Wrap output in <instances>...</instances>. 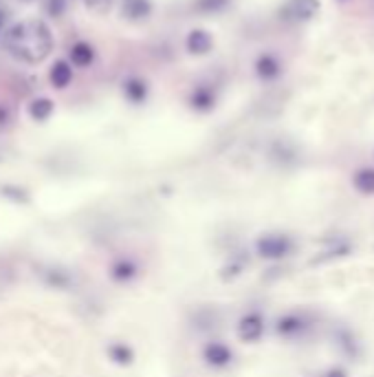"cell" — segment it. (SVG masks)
<instances>
[{"instance_id": "obj_26", "label": "cell", "mask_w": 374, "mask_h": 377, "mask_svg": "<svg viewBox=\"0 0 374 377\" xmlns=\"http://www.w3.org/2000/svg\"><path fill=\"white\" fill-rule=\"evenodd\" d=\"M84 5L93 14H106L113 5V0H84Z\"/></svg>"}, {"instance_id": "obj_6", "label": "cell", "mask_w": 374, "mask_h": 377, "mask_svg": "<svg viewBox=\"0 0 374 377\" xmlns=\"http://www.w3.org/2000/svg\"><path fill=\"white\" fill-rule=\"evenodd\" d=\"M216 102H218V93L212 84H196L192 91H189V97H187V104L192 111L196 113H209L216 109Z\"/></svg>"}, {"instance_id": "obj_17", "label": "cell", "mask_w": 374, "mask_h": 377, "mask_svg": "<svg viewBox=\"0 0 374 377\" xmlns=\"http://www.w3.org/2000/svg\"><path fill=\"white\" fill-rule=\"evenodd\" d=\"M53 111H56V104L48 97H36L33 102L29 104V115L36 121H46L48 117L53 115Z\"/></svg>"}, {"instance_id": "obj_8", "label": "cell", "mask_w": 374, "mask_h": 377, "mask_svg": "<svg viewBox=\"0 0 374 377\" xmlns=\"http://www.w3.org/2000/svg\"><path fill=\"white\" fill-rule=\"evenodd\" d=\"M108 273H110V278H113L115 283L126 285V283L135 281L137 276H139V265H137L133 258H128V256H121V258H115V261L110 263Z\"/></svg>"}, {"instance_id": "obj_12", "label": "cell", "mask_w": 374, "mask_h": 377, "mask_svg": "<svg viewBox=\"0 0 374 377\" xmlns=\"http://www.w3.org/2000/svg\"><path fill=\"white\" fill-rule=\"evenodd\" d=\"M121 89H123V97H126L130 104H135V106L145 104L147 93H150V89H147V82H145V80L135 78V75H133V78H126V80H123Z\"/></svg>"}, {"instance_id": "obj_23", "label": "cell", "mask_w": 374, "mask_h": 377, "mask_svg": "<svg viewBox=\"0 0 374 377\" xmlns=\"http://www.w3.org/2000/svg\"><path fill=\"white\" fill-rule=\"evenodd\" d=\"M46 14L51 18H62L66 14V0H46Z\"/></svg>"}, {"instance_id": "obj_20", "label": "cell", "mask_w": 374, "mask_h": 377, "mask_svg": "<svg viewBox=\"0 0 374 377\" xmlns=\"http://www.w3.org/2000/svg\"><path fill=\"white\" fill-rule=\"evenodd\" d=\"M232 5V0H194V11L203 16L220 14Z\"/></svg>"}, {"instance_id": "obj_10", "label": "cell", "mask_w": 374, "mask_h": 377, "mask_svg": "<svg viewBox=\"0 0 374 377\" xmlns=\"http://www.w3.org/2000/svg\"><path fill=\"white\" fill-rule=\"evenodd\" d=\"M254 69H256V75H258L262 82H273V80H278L280 75H282V62L276 56H273V54L258 56Z\"/></svg>"}, {"instance_id": "obj_13", "label": "cell", "mask_w": 374, "mask_h": 377, "mask_svg": "<svg viewBox=\"0 0 374 377\" xmlns=\"http://www.w3.org/2000/svg\"><path fill=\"white\" fill-rule=\"evenodd\" d=\"M335 342L339 346L341 353L348 358V360H357L359 353H361V346L355 338V333L350 329H346V326H341V329L335 331Z\"/></svg>"}, {"instance_id": "obj_28", "label": "cell", "mask_w": 374, "mask_h": 377, "mask_svg": "<svg viewBox=\"0 0 374 377\" xmlns=\"http://www.w3.org/2000/svg\"><path fill=\"white\" fill-rule=\"evenodd\" d=\"M323 377H348V373H346L343 368L335 366V368H331V371H326V373H323Z\"/></svg>"}, {"instance_id": "obj_9", "label": "cell", "mask_w": 374, "mask_h": 377, "mask_svg": "<svg viewBox=\"0 0 374 377\" xmlns=\"http://www.w3.org/2000/svg\"><path fill=\"white\" fill-rule=\"evenodd\" d=\"M185 49L192 56H207L214 49V38L205 29H192L185 38Z\"/></svg>"}, {"instance_id": "obj_11", "label": "cell", "mask_w": 374, "mask_h": 377, "mask_svg": "<svg viewBox=\"0 0 374 377\" xmlns=\"http://www.w3.org/2000/svg\"><path fill=\"white\" fill-rule=\"evenodd\" d=\"M121 16L130 22H141L152 16V3L150 0H121Z\"/></svg>"}, {"instance_id": "obj_29", "label": "cell", "mask_w": 374, "mask_h": 377, "mask_svg": "<svg viewBox=\"0 0 374 377\" xmlns=\"http://www.w3.org/2000/svg\"><path fill=\"white\" fill-rule=\"evenodd\" d=\"M0 27H3V16H0Z\"/></svg>"}, {"instance_id": "obj_27", "label": "cell", "mask_w": 374, "mask_h": 377, "mask_svg": "<svg viewBox=\"0 0 374 377\" xmlns=\"http://www.w3.org/2000/svg\"><path fill=\"white\" fill-rule=\"evenodd\" d=\"M9 119H11V115H9V109H7V106H3V104H0V129H5V126L9 124Z\"/></svg>"}, {"instance_id": "obj_16", "label": "cell", "mask_w": 374, "mask_h": 377, "mask_svg": "<svg viewBox=\"0 0 374 377\" xmlns=\"http://www.w3.org/2000/svg\"><path fill=\"white\" fill-rule=\"evenodd\" d=\"M106 353H108V358H110L115 364H119V366H130L133 360H135L133 348H130L128 344H123V342H113V344H108Z\"/></svg>"}, {"instance_id": "obj_22", "label": "cell", "mask_w": 374, "mask_h": 377, "mask_svg": "<svg viewBox=\"0 0 374 377\" xmlns=\"http://www.w3.org/2000/svg\"><path fill=\"white\" fill-rule=\"evenodd\" d=\"M244 267H246V258L244 256L242 258H232L227 265L220 269V278L222 281H234V278H238V276L244 271Z\"/></svg>"}, {"instance_id": "obj_21", "label": "cell", "mask_w": 374, "mask_h": 377, "mask_svg": "<svg viewBox=\"0 0 374 377\" xmlns=\"http://www.w3.org/2000/svg\"><path fill=\"white\" fill-rule=\"evenodd\" d=\"M44 283H46L48 287H56V289H66V287H71L73 278H71L68 271L51 267V269L44 271Z\"/></svg>"}, {"instance_id": "obj_25", "label": "cell", "mask_w": 374, "mask_h": 377, "mask_svg": "<svg viewBox=\"0 0 374 377\" xmlns=\"http://www.w3.org/2000/svg\"><path fill=\"white\" fill-rule=\"evenodd\" d=\"M3 194L9 196L11 201H16V203H27V192H24L22 188H16V186H5L3 188Z\"/></svg>"}, {"instance_id": "obj_5", "label": "cell", "mask_w": 374, "mask_h": 377, "mask_svg": "<svg viewBox=\"0 0 374 377\" xmlns=\"http://www.w3.org/2000/svg\"><path fill=\"white\" fill-rule=\"evenodd\" d=\"M264 336V316L260 311H246L238 320V338L246 344H254Z\"/></svg>"}, {"instance_id": "obj_1", "label": "cell", "mask_w": 374, "mask_h": 377, "mask_svg": "<svg viewBox=\"0 0 374 377\" xmlns=\"http://www.w3.org/2000/svg\"><path fill=\"white\" fill-rule=\"evenodd\" d=\"M5 51L24 64H38L53 51V34L44 20H22L7 29Z\"/></svg>"}, {"instance_id": "obj_7", "label": "cell", "mask_w": 374, "mask_h": 377, "mask_svg": "<svg viewBox=\"0 0 374 377\" xmlns=\"http://www.w3.org/2000/svg\"><path fill=\"white\" fill-rule=\"evenodd\" d=\"M203 360L212 368H227L234 362V351L220 340H212L203 346Z\"/></svg>"}, {"instance_id": "obj_3", "label": "cell", "mask_w": 374, "mask_h": 377, "mask_svg": "<svg viewBox=\"0 0 374 377\" xmlns=\"http://www.w3.org/2000/svg\"><path fill=\"white\" fill-rule=\"evenodd\" d=\"M313 320L304 311H289L278 318L276 322V333L284 340H297L311 331Z\"/></svg>"}, {"instance_id": "obj_2", "label": "cell", "mask_w": 374, "mask_h": 377, "mask_svg": "<svg viewBox=\"0 0 374 377\" xmlns=\"http://www.w3.org/2000/svg\"><path fill=\"white\" fill-rule=\"evenodd\" d=\"M293 238L280 232L262 234L256 241V254L264 261H282L293 251Z\"/></svg>"}, {"instance_id": "obj_19", "label": "cell", "mask_w": 374, "mask_h": 377, "mask_svg": "<svg viewBox=\"0 0 374 377\" xmlns=\"http://www.w3.org/2000/svg\"><path fill=\"white\" fill-rule=\"evenodd\" d=\"M350 243L348 241H335L326 251H321V256H317L313 263H326V261H335V258H343L350 254Z\"/></svg>"}, {"instance_id": "obj_15", "label": "cell", "mask_w": 374, "mask_h": 377, "mask_svg": "<svg viewBox=\"0 0 374 377\" xmlns=\"http://www.w3.org/2000/svg\"><path fill=\"white\" fill-rule=\"evenodd\" d=\"M68 58H71V64L80 66V69H86L95 62V49L88 44V42H75L71 49H68Z\"/></svg>"}, {"instance_id": "obj_18", "label": "cell", "mask_w": 374, "mask_h": 377, "mask_svg": "<svg viewBox=\"0 0 374 377\" xmlns=\"http://www.w3.org/2000/svg\"><path fill=\"white\" fill-rule=\"evenodd\" d=\"M353 184L357 188V192L361 194H374V168H361L355 172Z\"/></svg>"}, {"instance_id": "obj_4", "label": "cell", "mask_w": 374, "mask_h": 377, "mask_svg": "<svg viewBox=\"0 0 374 377\" xmlns=\"http://www.w3.org/2000/svg\"><path fill=\"white\" fill-rule=\"evenodd\" d=\"M321 9L319 0H286L280 7V18L286 22H306Z\"/></svg>"}, {"instance_id": "obj_14", "label": "cell", "mask_w": 374, "mask_h": 377, "mask_svg": "<svg viewBox=\"0 0 374 377\" xmlns=\"http://www.w3.org/2000/svg\"><path fill=\"white\" fill-rule=\"evenodd\" d=\"M48 80H51V86L58 91H64L71 82H73V66L66 60H58L51 71H48Z\"/></svg>"}, {"instance_id": "obj_24", "label": "cell", "mask_w": 374, "mask_h": 377, "mask_svg": "<svg viewBox=\"0 0 374 377\" xmlns=\"http://www.w3.org/2000/svg\"><path fill=\"white\" fill-rule=\"evenodd\" d=\"M273 157H276L280 164H291L293 161V150L282 146V144H276L273 146Z\"/></svg>"}, {"instance_id": "obj_30", "label": "cell", "mask_w": 374, "mask_h": 377, "mask_svg": "<svg viewBox=\"0 0 374 377\" xmlns=\"http://www.w3.org/2000/svg\"><path fill=\"white\" fill-rule=\"evenodd\" d=\"M22 3H33V0H22Z\"/></svg>"}]
</instances>
